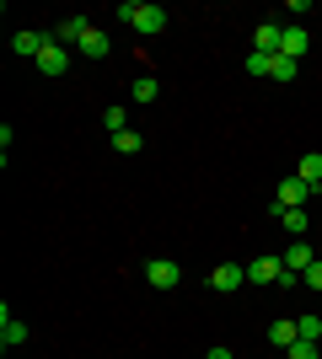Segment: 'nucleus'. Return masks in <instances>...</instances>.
I'll list each match as a JSON object with an SVG mask.
<instances>
[{
	"instance_id": "nucleus-3",
	"label": "nucleus",
	"mask_w": 322,
	"mask_h": 359,
	"mask_svg": "<svg viewBox=\"0 0 322 359\" xmlns=\"http://www.w3.org/2000/svg\"><path fill=\"white\" fill-rule=\"evenodd\" d=\"M140 273H145V285H151V290H172L177 279H183V269H177L172 257H151V263H145Z\"/></svg>"
},
{
	"instance_id": "nucleus-9",
	"label": "nucleus",
	"mask_w": 322,
	"mask_h": 359,
	"mask_svg": "<svg viewBox=\"0 0 322 359\" xmlns=\"http://www.w3.org/2000/svg\"><path fill=\"white\" fill-rule=\"evenodd\" d=\"M279 257H285V269H290V273H307L311 263H317V257H311V247H307V241H290V247H285V252H279Z\"/></svg>"
},
{
	"instance_id": "nucleus-17",
	"label": "nucleus",
	"mask_w": 322,
	"mask_h": 359,
	"mask_svg": "<svg viewBox=\"0 0 322 359\" xmlns=\"http://www.w3.org/2000/svg\"><path fill=\"white\" fill-rule=\"evenodd\" d=\"M274 220L285 225V231H295V236H301V231H307V210H279Z\"/></svg>"
},
{
	"instance_id": "nucleus-10",
	"label": "nucleus",
	"mask_w": 322,
	"mask_h": 359,
	"mask_svg": "<svg viewBox=\"0 0 322 359\" xmlns=\"http://www.w3.org/2000/svg\"><path fill=\"white\" fill-rule=\"evenodd\" d=\"M43 43H48V32H16V38H11V48L22 54V60H38Z\"/></svg>"
},
{
	"instance_id": "nucleus-22",
	"label": "nucleus",
	"mask_w": 322,
	"mask_h": 359,
	"mask_svg": "<svg viewBox=\"0 0 322 359\" xmlns=\"http://www.w3.org/2000/svg\"><path fill=\"white\" fill-rule=\"evenodd\" d=\"M285 359H317V344H307V338H301V344H295Z\"/></svg>"
},
{
	"instance_id": "nucleus-25",
	"label": "nucleus",
	"mask_w": 322,
	"mask_h": 359,
	"mask_svg": "<svg viewBox=\"0 0 322 359\" xmlns=\"http://www.w3.org/2000/svg\"><path fill=\"white\" fill-rule=\"evenodd\" d=\"M317 344H322V338H317Z\"/></svg>"
},
{
	"instance_id": "nucleus-14",
	"label": "nucleus",
	"mask_w": 322,
	"mask_h": 359,
	"mask_svg": "<svg viewBox=\"0 0 322 359\" xmlns=\"http://www.w3.org/2000/svg\"><path fill=\"white\" fill-rule=\"evenodd\" d=\"M295 177L307 182V188H322V156L311 150V156H301V166H295Z\"/></svg>"
},
{
	"instance_id": "nucleus-11",
	"label": "nucleus",
	"mask_w": 322,
	"mask_h": 359,
	"mask_svg": "<svg viewBox=\"0 0 322 359\" xmlns=\"http://www.w3.org/2000/svg\"><path fill=\"white\" fill-rule=\"evenodd\" d=\"M307 48H311V32H307V27H285V48H279L285 60H301Z\"/></svg>"
},
{
	"instance_id": "nucleus-8",
	"label": "nucleus",
	"mask_w": 322,
	"mask_h": 359,
	"mask_svg": "<svg viewBox=\"0 0 322 359\" xmlns=\"http://www.w3.org/2000/svg\"><path fill=\"white\" fill-rule=\"evenodd\" d=\"M27 344V322H16L11 316V306L0 311V348H22Z\"/></svg>"
},
{
	"instance_id": "nucleus-12",
	"label": "nucleus",
	"mask_w": 322,
	"mask_h": 359,
	"mask_svg": "<svg viewBox=\"0 0 322 359\" xmlns=\"http://www.w3.org/2000/svg\"><path fill=\"white\" fill-rule=\"evenodd\" d=\"M269 344H274V348H285V354H290V348L301 344V332H295V322H269Z\"/></svg>"
},
{
	"instance_id": "nucleus-1",
	"label": "nucleus",
	"mask_w": 322,
	"mask_h": 359,
	"mask_svg": "<svg viewBox=\"0 0 322 359\" xmlns=\"http://www.w3.org/2000/svg\"><path fill=\"white\" fill-rule=\"evenodd\" d=\"M119 16H123V22H129L135 32H145V38L167 27V11H161L156 0H123V6H119Z\"/></svg>"
},
{
	"instance_id": "nucleus-21",
	"label": "nucleus",
	"mask_w": 322,
	"mask_h": 359,
	"mask_svg": "<svg viewBox=\"0 0 322 359\" xmlns=\"http://www.w3.org/2000/svg\"><path fill=\"white\" fill-rule=\"evenodd\" d=\"M269 70H274L269 54H247V75H269Z\"/></svg>"
},
{
	"instance_id": "nucleus-6",
	"label": "nucleus",
	"mask_w": 322,
	"mask_h": 359,
	"mask_svg": "<svg viewBox=\"0 0 322 359\" xmlns=\"http://www.w3.org/2000/svg\"><path fill=\"white\" fill-rule=\"evenodd\" d=\"M279 48H285V27H279V22H263V27L253 32V54H269V60H274Z\"/></svg>"
},
{
	"instance_id": "nucleus-15",
	"label": "nucleus",
	"mask_w": 322,
	"mask_h": 359,
	"mask_svg": "<svg viewBox=\"0 0 322 359\" xmlns=\"http://www.w3.org/2000/svg\"><path fill=\"white\" fill-rule=\"evenodd\" d=\"M161 97V81L156 75H135V102H156Z\"/></svg>"
},
{
	"instance_id": "nucleus-4",
	"label": "nucleus",
	"mask_w": 322,
	"mask_h": 359,
	"mask_svg": "<svg viewBox=\"0 0 322 359\" xmlns=\"http://www.w3.org/2000/svg\"><path fill=\"white\" fill-rule=\"evenodd\" d=\"M279 273H285V257H253L247 263V285H279Z\"/></svg>"
},
{
	"instance_id": "nucleus-7",
	"label": "nucleus",
	"mask_w": 322,
	"mask_h": 359,
	"mask_svg": "<svg viewBox=\"0 0 322 359\" xmlns=\"http://www.w3.org/2000/svg\"><path fill=\"white\" fill-rule=\"evenodd\" d=\"M247 285V269L242 263H220V269L210 273V290H220V295H231V290H242Z\"/></svg>"
},
{
	"instance_id": "nucleus-20",
	"label": "nucleus",
	"mask_w": 322,
	"mask_h": 359,
	"mask_svg": "<svg viewBox=\"0 0 322 359\" xmlns=\"http://www.w3.org/2000/svg\"><path fill=\"white\" fill-rule=\"evenodd\" d=\"M269 81H295V60H285V54H274V70H269Z\"/></svg>"
},
{
	"instance_id": "nucleus-19",
	"label": "nucleus",
	"mask_w": 322,
	"mask_h": 359,
	"mask_svg": "<svg viewBox=\"0 0 322 359\" xmlns=\"http://www.w3.org/2000/svg\"><path fill=\"white\" fill-rule=\"evenodd\" d=\"M295 332H301L307 344H317V338H322V316H301V322H295Z\"/></svg>"
},
{
	"instance_id": "nucleus-24",
	"label": "nucleus",
	"mask_w": 322,
	"mask_h": 359,
	"mask_svg": "<svg viewBox=\"0 0 322 359\" xmlns=\"http://www.w3.org/2000/svg\"><path fill=\"white\" fill-rule=\"evenodd\" d=\"M204 359H236V354H231V348H210Z\"/></svg>"
},
{
	"instance_id": "nucleus-16",
	"label": "nucleus",
	"mask_w": 322,
	"mask_h": 359,
	"mask_svg": "<svg viewBox=\"0 0 322 359\" xmlns=\"http://www.w3.org/2000/svg\"><path fill=\"white\" fill-rule=\"evenodd\" d=\"M102 129H107V135H123V129H129V107H107V113H102Z\"/></svg>"
},
{
	"instance_id": "nucleus-2",
	"label": "nucleus",
	"mask_w": 322,
	"mask_h": 359,
	"mask_svg": "<svg viewBox=\"0 0 322 359\" xmlns=\"http://www.w3.org/2000/svg\"><path fill=\"white\" fill-rule=\"evenodd\" d=\"M317 194V188H307L301 177H285L274 188V204H269V215H279V210H307V198Z\"/></svg>"
},
{
	"instance_id": "nucleus-18",
	"label": "nucleus",
	"mask_w": 322,
	"mask_h": 359,
	"mask_svg": "<svg viewBox=\"0 0 322 359\" xmlns=\"http://www.w3.org/2000/svg\"><path fill=\"white\" fill-rule=\"evenodd\" d=\"M140 145H145V140H140L135 129H123V135H113V150H119V156H135Z\"/></svg>"
},
{
	"instance_id": "nucleus-23",
	"label": "nucleus",
	"mask_w": 322,
	"mask_h": 359,
	"mask_svg": "<svg viewBox=\"0 0 322 359\" xmlns=\"http://www.w3.org/2000/svg\"><path fill=\"white\" fill-rule=\"evenodd\" d=\"M301 279H307V285H311V290H317V295H322V257H317V263H311L307 273H301Z\"/></svg>"
},
{
	"instance_id": "nucleus-5",
	"label": "nucleus",
	"mask_w": 322,
	"mask_h": 359,
	"mask_svg": "<svg viewBox=\"0 0 322 359\" xmlns=\"http://www.w3.org/2000/svg\"><path fill=\"white\" fill-rule=\"evenodd\" d=\"M32 65H38V70H43V75H65V70H70V48L48 38V43H43V54H38V60H32Z\"/></svg>"
},
{
	"instance_id": "nucleus-26",
	"label": "nucleus",
	"mask_w": 322,
	"mask_h": 359,
	"mask_svg": "<svg viewBox=\"0 0 322 359\" xmlns=\"http://www.w3.org/2000/svg\"><path fill=\"white\" fill-rule=\"evenodd\" d=\"M317 359H322V354H317Z\"/></svg>"
},
{
	"instance_id": "nucleus-13",
	"label": "nucleus",
	"mask_w": 322,
	"mask_h": 359,
	"mask_svg": "<svg viewBox=\"0 0 322 359\" xmlns=\"http://www.w3.org/2000/svg\"><path fill=\"white\" fill-rule=\"evenodd\" d=\"M81 54H86V60H102V54H107V32L102 27H86V38H81Z\"/></svg>"
}]
</instances>
